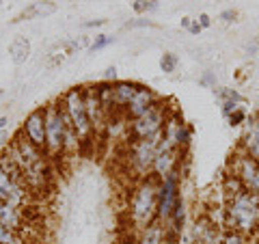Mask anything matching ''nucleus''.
<instances>
[{
  "label": "nucleus",
  "mask_w": 259,
  "mask_h": 244,
  "mask_svg": "<svg viewBox=\"0 0 259 244\" xmlns=\"http://www.w3.org/2000/svg\"><path fill=\"white\" fill-rule=\"evenodd\" d=\"M197 22H199V26H201V28H209V26H212V18H209L207 13H201Z\"/></svg>",
  "instance_id": "nucleus-29"
},
{
  "label": "nucleus",
  "mask_w": 259,
  "mask_h": 244,
  "mask_svg": "<svg viewBox=\"0 0 259 244\" xmlns=\"http://www.w3.org/2000/svg\"><path fill=\"white\" fill-rule=\"evenodd\" d=\"M231 173H236L240 177L244 190H248L250 194H255L259 199V162L253 160L246 153L238 151L236 158L231 162Z\"/></svg>",
  "instance_id": "nucleus-9"
},
{
  "label": "nucleus",
  "mask_w": 259,
  "mask_h": 244,
  "mask_svg": "<svg viewBox=\"0 0 259 244\" xmlns=\"http://www.w3.org/2000/svg\"><path fill=\"white\" fill-rule=\"evenodd\" d=\"M7 151L11 153L15 165L20 167L24 182L39 201L54 190L56 167L44 149L35 147L22 132H18L7 145Z\"/></svg>",
  "instance_id": "nucleus-1"
},
{
  "label": "nucleus",
  "mask_w": 259,
  "mask_h": 244,
  "mask_svg": "<svg viewBox=\"0 0 259 244\" xmlns=\"http://www.w3.org/2000/svg\"><path fill=\"white\" fill-rule=\"evenodd\" d=\"M0 128H3V130H9V117H7V115L0 117Z\"/></svg>",
  "instance_id": "nucleus-33"
},
{
  "label": "nucleus",
  "mask_w": 259,
  "mask_h": 244,
  "mask_svg": "<svg viewBox=\"0 0 259 244\" xmlns=\"http://www.w3.org/2000/svg\"><path fill=\"white\" fill-rule=\"evenodd\" d=\"M216 95L221 97V102L225 100H231V102H238V104H244V95H242L240 91H236V89H229V87H221V89H214Z\"/></svg>",
  "instance_id": "nucleus-21"
},
{
  "label": "nucleus",
  "mask_w": 259,
  "mask_h": 244,
  "mask_svg": "<svg viewBox=\"0 0 259 244\" xmlns=\"http://www.w3.org/2000/svg\"><path fill=\"white\" fill-rule=\"evenodd\" d=\"M20 132L28 138V141L35 145V147L46 151V106L35 108L32 112H28L24 124L20 128Z\"/></svg>",
  "instance_id": "nucleus-10"
},
{
  "label": "nucleus",
  "mask_w": 259,
  "mask_h": 244,
  "mask_svg": "<svg viewBox=\"0 0 259 244\" xmlns=\"http://www.w3.org/2000/svg\"><path fill=\"white\" fill-rule=\"evenodd\" d=\"M82 48H87V37L65 39V42L52 46L50 52L46 54V67H59L61 63H65L67 59H71L74 54H78Z\"/></svg>",
  "instance_id": "nucleus-12"
},
{
  "label": "nucleus",
  "mask_w": 259,
  "mask_h": 244,
  "mask_svg": "<svg viewBox=\"0 0 259 244\" xmlns=\"http://www.w3.org/2000/svg\"><path fill=\"white\" fill-rule=\"evenodd\" d=\"M158 0H134L132 3V11L136 15H145V13H153L158 9Z\"/></svg>",
  "instance_id": "nucleus-20"
},
{
  "label": "nucleus",
  "mask_w": 259,
  "mask_h": 244,
  "mask_svg": "<svg viewBox=\"0 0 259 244\" xmlns=\"http://www.w3.org/2000/svg\"><path fill=\"white\" fill-rule=\"evenodd\" d=\"M46 153L54 162V167L80 153L78 134L71 128V121L65 115L61 102H50L46 106Z\"/></svg>",
  "instance_id": "nucleus-2"
},
{
  "label": "nucleus",
  "mask_w": 259,
  "mask_h": 244,
  "mask_svg": "<svg viewBox=\"0 0 259 244\" xmlns=\"http://www.w3.org/2000/svg\"><path fill=\"white\" fill-rule=\"evenodd\" d=\"M221 244H248V238L246 235H242V233H238V231H227L223 235Z\"/></svg>",
  "instance_id": "nucleus-24"
},
{
  "label": "nucleus",
  "mask_w": 259,
  "mask_h": 244,
  "mask_svg": "<svg viewBox=\"0 0 259 244\" xmlns=\"http://www.w3.org/2000/svg\"><path fill=\"white\" fill-rule=\"evenodd\" d=\"M177 65H180V59H177V54L164 52V54L160 56V69L164 71V74H175V71H177Z\"/></svg>",
  "instance_id": "nucleus-19"
},
{
  "label": "nucleus",
  "mask_w": 259,
  "mask_h": 244,
  "mask_svg": "<svg viewBox=\"0 0 259 244\" xmlns=\"http://www.w3.org/2000/svg\"><path fill=\"white\" fill-rule=\"evenodd\" d=\"M184 201L182 197V173L166 175L160 180V188H158V223L164 227L168 223V218L175 212V208Z\"/></svg>",
  "instance_id": "nucleus-8"
},
{
  "label": "nucleus",
  "mask_w": 259,
  "mask_h": 244,
  "mask_svg": "<svg viewBox=\"0 0 259 244\" xmlns=\"http://www.w3.org/2000/svg\"><path fill=\"white\" fill-rule=\"evenodd\" d=\"M158 102H160V97L153 93L149 87L139 85V91H136V95L132 97V102H130L127 106H125L123 115L127 117V121H134V119L143 117L145 112H149Z\"/></svg>",
  "instance_id": "nucleus-11"
},
{
  "label": "nucleus",
  "mask_w": 259,
  "mask_h": 244,
  "mask_svg": "<svg viewBox=\"0 0 259 244\" xmlns=\"http://www.w3.org/2000/svg\"><path fill=\"white\" fill-rule=\"evenodd\" d=\"M225 24H231V22H236V18H238V11L236 9H225V11H221V15H218Z\"/></svg>",
  "instance_id": "nucleus-27"
},
{
  "label": "nucleus",
  "mask_w": 259,
  "mask_h": 244,
  "mask_svg": "<svg viewBox=\"0 0 259 244\" xmlns=\"http://www.w3.org/2000/svg\"><path fill=\"white\" fill-rule=\"evenodd\" d=\"M227 121H229V126L231 128H240V126H244L246 121H248V110L244 106H238L236 110L231 112L229 117H227Z\"/></svg>",
  "instance_id": "nucleus-22"
},
{
  "label": "nucleus",
  "mask_w": 259,
  "mask_h": 244,
  "mask_svg": "<svg viewBox=\"0 0 259 244\" xmlns=\"http://www.w3.org/2000/svg\"><path fill=\"white\" fill-rule=\"evenodd\" d=\"M61 106L65 110V115L71 121V128L76 130L78 141H80V151L84 147H91L97 130L93 128L91 119L87 112V102H84V87H71L61 95Z\"/></svg>",
  "instance_id": "nucleus-5"
},
{
  "label": "nucleus",
  "mask_w": 259,
  "mask_h": 244,
  "mask_svg": "<svg viewBox=\"0 0 259 244\" xmlns=\"http://www.w3.org/2000/svg\"><path fill=\"white\" fill-rule=\"evenodd\" d=\"M0 244H28V235L0 223Z\"/></svg>",
  "instance_id": "nucleus-18"
},
{
  "label": "nucleus",
  "mask_w": 259,
  "mask_h": 244,
  "mask_svg": "<svg viewBox=\"0 0 259 244\" xmlns=\"http://www.w3.org/2000/svg\"><path fill=\"white\" fill-rule=\"evenodd\" d=\"M30 50H32L30 39L24 35H18V37H13V42L9 44V59L13 61V65H24L28 61Z\"/></svg>",
  "instance_id": "nucleus-17"
},
{
  "label": "nucleus",
  "mask_w": 259,
  "mask_h": 244,
  "mask_svg": "<svg viewBox=\"0 0 259 244\" xmlns=\"http://www.w3.org/2000/svg\"><path fill=\"white\" fill-rule=\"evenodd\" d=\"M7 141H9V130H3V128H0V145H5Z\"/></svg>",
  "instance_id": "nucleus-32"
},
{
  "label": "nucleus",
  "mask_w": 259,
  "mask_h": 244,
  "mask_svg": "<svg viewBox=\"0 0 259 244\" xmlns=\"http://www.w3.org/2000/svg\"><path fill=\"white\" fill-rule=\"evenodd\" d=\"M199 85L205 89H216V74L214 71H205V74L199 78Z\"/></svg>",
  "instance_id": "nucleus-25"
},
{
  "label": "nucleus",
  "mask_w": 259,
  "mask_h": 244,
  "mask_svg": "<svg viewBox=\"0 0 259 244\" xmlns=\"http://www.w3.org/2000/svg\"><path fill=\"white\" fill-rule=\"evenodd\" d=\"M190 24H192V20H190V18H182V28L188 30V28H190Z\"/></svg>",
  "instance_id": "nucleus-34"
},
{
  "label": "nucleus",
  "mask_w": 259,
  "mask_h": 244,
  "mask_svg": "<svg viewBox=\"0 0 259 244\" xmlns=\"http://www.w3.org/2000/svg\"><path fill=\"white\" fill-rule=\"evenodd\" d=\"M110 91H112V104L115 108L123 112L125 106L132 102V97L139 91V85L136 83H130V80H117L115 85H110Z\"/></svg>",
  "instance_id": "nucleus-15"
},
{
  "label": "nucleus",
  "mask_w": 259,
  "mask_h": 244,
  "mask_svg": "<svg viewBox=\"0 0 259 244\" xmlns=\"http://www.w3.org/2000/svg\"><path fill=\"white\" fill-rule=\"evenodd\" d=\"M117 67H108L106 71H104V83H110V85H115L117 83Z\"/></svg>",
  "instance_id": "nucleus-28"
},
{
  "label": "nucleus",
  "mask_w": 259,
  "mask_h": 244,
  "mask_svg": "<svg viewBox=\"0 0 259 244\" xmlns=\"http://www.w3.org/2000/svg\"><path fill=\"white\" fill-rule=\"evenodd\" d=\"M151 26H156L151 20H132L125 24V28H151Z\"/></svg>",
  "instance_id": "nucleus-26"
},
{
  "label": "nucleus",
  "mask_w": 259,
  "mask_h": 244,
  "mask_svg": "<svg viewBox=\"0 0 259 244\" xmlns=\"http://www.w3.org/2000/svg\"><path fill=\"white\" fill-rule=\"evenodd\" d=\"M223 229L238 231L242 235L259 233V199L248 190H242L225 199L223 206Z\"/></svg>",
  "instance_id": "nucleus-4"
},
{
  "label": "nucleus",
  "mask_w": 259,
  "mask_h": 244,
  "mask_svg": "<svg viewBox=\"0 0 259 244\" xmlns=\"http://www.w3.org/2000/svg\"><path fill=\"white\" fill-rule=\"evenodd\" d=\"M168 106L164 102H158L149 112H145L143 117L134 119L127 124V138L125 141H143V138H158L162 130L166 126L168 119Z\"/></svg>",
  "instance_id": "nucleus-7"
},
{
  "label": "nucleus",
  "mask_w": 259,
  "mask_h": 244,
  "mask_svg": "<svg viewBox=\"0 0 259 244\" xmlns=\"http://www.w3.org/2000/svg\"><path fill=\"white\" fill-rule=\"evenodd\" d=\"M0 223L11 227V229L20 231L24 235H30L32 233V227L28 223L26 214H24L22 208H15V206H9V203L0 201Z\"/></svg>",
  "instance_id": "nucleus-13"
},
{
  "label": "nucleus",
  "mask_w": 259,
  "mask_h": 244,
  "mask_svg": "<svg viewBox=\"0 0 259 244\" xmlns=\"http://www.w3.org/2000/svg\"><path fill=\"white\" fill-rule=\"evenodd\" d=\"M160 149V136L158 138H143V141H125V173L143 180L151 175L153 162H156Z\"/></svg>",
  "instance_id": "nucleus-6"
},
{
  "label": "nucleus",
  "mask_w": 259,
  "mask_h": 244,
  "mask_svg": "<svg viewBox=\"0 0 259 244\" xmlns=\"http://www.w3.org/2000/svg\"><path fill=\"white\" fill-rule=\"evenodd\" d=\"M56 9H59V7H56V3H52V0H44V3H32V5H28L26 9H24L13 22L18 24V22H28V20H44V18H48V15H54Z\"/></svg>",
  "instance_id": "nucleus-16"
},
{
  "label": "nucleus",
  "mask_w": 259,
  "mask_h": 244,
  "mask_svg": "<svg viewBox=\"0 0 259 244\" xmlns=\"http://www.w3.org/2000/svg\"><path fill=\"white\" fill-rule=\"evenodd\" d=\"M0 7H3V0H0Z\"/></svg>",
  "instance_id": "nucleus-35"
},
{
  "label": "nucleus",
  "mask_w": 259,
  "mask_h": 244,
  "mask_svg": "<svg viewBox=\"0 0 259 244\" xmlns=\"http://www.w3.org/2000/svg\"><path fill=\"white\" fill-rule=\"evenodd\" d=\"M201 30H203V28L199 26V22H197V20H192L190 28H188V32H190V35H201Z\"/></svg>",
  "instance_id": "nucleus-31"
},
{
  "label": "nucleus",
  "mask_w": 259,
  "mask_h": 244,
  "mask_svg": "<svg viewBox=\"0 0 259 244\" xmlns=\"http://www.w3.org/2000/svg\"><path fill=\"white\" fill-rule=\"evenodd\" d=\"M158 188L160 180L153 175L136 180L132 186L127 197V221L136 231H143L145 227L158 221Z\"/></svg>",
  "instance_id": "nucleus-3"
},
{
  "label": "nucleus",
  "mask_w": 259,
  "mask_h": 244,
  "mask_svg": "<svg viewBox=\"0 0 259 244\" xmlns=\"http://www.w3.org/2000/svg\"><path fill=\"white\" fill-rule=\"evenodd\" d=\"M112 44H115V37H112V35H95V39L89 44V50H91V52H100V50H104V48H108Z\"/></svg>",
  "instance_id": "nucleus-23"
},
{
  "label": "nucleus",
  "mask_w": 259,
  "mask_h": 244,
  "mask_svg": "<svg viewBox=\"0 0 259 244\" xmlns=\"http://www.w3.org/2000/svg\"><path fill=\"white\" fill-rule=\"evenodd\" d=\"M106 20H91V22H84V28H97V26H104Z\"/></svg>",
  "instance_id": "nucleus-30"
},
{
  "label": "nucleus",
  "mask_w": 259,
  "mask_h": 244,
  "mask_svg": "<svg viewBox=\"0 0 259 244\" xmlns=\"http://www.w3.org/2000/svg\"><path fill=\"white\" fill-rule=\"evenodd\" d=\"M240 151L259 162V115L248 117V121L244 124V132L240 138Z\"/></svg>",
  "instance_id": "nucleus-14"
}]
</instances>
